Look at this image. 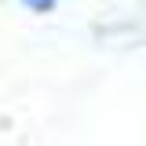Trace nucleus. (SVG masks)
Returning a JSON list of instances; mask_svg holds the SVG:
<instances>
[{
  "mask_svg": "<svg viewBox=\"0 0 146 146\" xmlns=\"http://www.w3.org/2000/svg\"><path fill=\"white\" fill-rule=\"evenodd\" d=\"M26 11H33V15H51L55 7H58V0H18Z\"/></svg>",
  "mask_w": 146,
  "mask_h": 146,
  "instance_id": "1",
  "label": "nucleus"
}]
</instances>
